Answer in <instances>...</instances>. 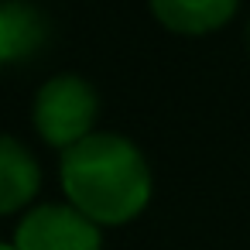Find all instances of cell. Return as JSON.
I'll return each instance as SVG.
<instances>
[{"label":"cell","instance_id":"7","mask_svg":"<svg viewBox=\"0 0 250 250\" xmlns=\"http://www.w3.org/2000/svg\"><path fill=\"white\" fill-rule=\"evenodd\" d=\"M0 250H18L14 243H4V240H0Z\"/></svg>","mask_w":250,"mask_h":250},{"label":"cell","instance_id":"2","mask_svg":"<svg viewBox=\"0 0 250 250\" xmlns=\"http://www.w3.org/2000/svg\"><path fill=\"white\" fill-rule=\"evenodd\" d=\"M96 120H100V93L93 89L89 79L76 72H59L35 93L31 124L38 137L59 151H69L72 144L96 134Z\"/></svg>","mask_w":250,"mask_h":250},{"label":"cell","instance_id":"6","mask_svg":"<svg viewBox=\"0 0 250 250\" xmlns=\"http://www.w3.org/2000/svg\"><path fill=\"white\" fill-rule=\"evenodd\" d=\"M42 188L38 158L11 134H0V216L21 212Z\"/></svg>","mask_w":250,"mask_h":250},{"label":"cell","instance_id":"5","mask_svg":"<svg viewBox=\"0 0 250 250\" xmlns=\"http://www.w3.org/2000/svg\"><path fill=\"white\" fill-rule=\"evenodd\" d=\"M154 21L175 35H212L233 21L240 0H147Z\"/></svg>","mask_w":250,"mask_h":250},{"label":"cell","instance_id":"1","mask_svg":"<svg viewBox=\"0 0 250 250\" xmlns=\"http://www.w3.org/2000/svg\"><path fill=\"white\" fill-rule=\"evenodd\" d=\"M59 182L65 202L96 226H124L151 202V165L134 141L113 130H96L62 151Z\"/></svg>","mask_w":250,"mask_h":250},{"label":"cell","instance_id":"4","mask_svg":"<svg viewBox=\"0 0 250 250\" xmlns=\"http://www.w3.org/2000/svg\"><path fill=\"white\" fill-rule=\"evenodd\" d=\"M52 24L31 0H0V65L28 62L48 42Z\"/></svg>","mask_w":250,"mask_h":250},{"label":"cell","instance_id":"3","mask_svg":"<svg viewBox=\"0 0 250 250\" xmlns=\"http://www.w3.org/2000/svg\"><path fill=\"white\" fill-rule=\"evenodd\" d=\"M18 250H103V226L69 202H45L21 216L14 229Z\"/></svg>","mask_w":250,"mask_h":250}]
</instances>
